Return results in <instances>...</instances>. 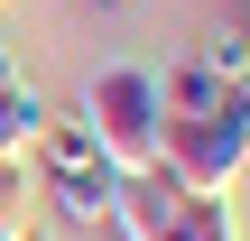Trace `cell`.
Masks as SVG:
<instances>
[{
  "mask_svg": "<svg viewBox=\"0 0 250 241\" xmlns=\"http://www.w3.org/2000/svg\"><path fill=\"white\" fill-rule=\"evenodd\" d=\"M74 121L102 139V158H111L121 176H148V167H158L167 102H158V74H148V65H102V74L74 93Z\"/></svg>",
  "mask_w": 250,
  "mask_h": 241,
  "instance_id": "cell-1",
  "label": "cell"
},
{
  "mask_svg": "<svg viewBox=\"0 0 250 241\" xmlns=\"http://www.w3.org/2000/svg\"><path fill=\"white\" fill-rule=\"evenodd\" d=\"M28 176H37V195L56 204V223H83V232H102V223H111V204H121V186H130L74 111H56V121H46V139H37Z\"/></svg>",
  "mask_w": 250,
  "mask_h": 241,
  "instance_id": "cell-2",
  "label": "cell"
},
{
  "mask_svg": "<svg viewBox=\"0 0 250 241\" xmlns=\"http://www.w3.org/2000/svg\"><path fill=\"white\" fill-rule=\"evenodd\" d=\"M158 167H167L186 195H232V186L250 176V111H241V102H223L213 121H167Z\"/></svg>",
  "mask_w": 250,
  "mask_h": 241,
  "instance_id": "cell-3",
  "label": "cell"
},
{
  "mask_svg": "<svg viewBox=\"0 0 250 241\" xmlns=\"http://www.w3.org/2000/svg\"><path fill=\"white\" fill-rule=\"evenodd\" d=\"M158 102H167V121H213V111L232 102V84H223L204 56H186V65H167V74H158Z\"/></svg>",
  "mask_w": 250,
  "mask_h": 241,
  "instance_id": "cell-4",
  "label": "cell"
},
{
  "mask_svg": "<svg viewBox=\"0 0 250 241\" xmlns=\"http://www.w3.org/2000/svg\"><path fill=\"white\" fill-rule=\"evenodd\" d=\"M46 121H56V102H46L28 74H19V84H0V158H37Z\"/></svg>",
  "mask_w": 250,
  "mask_h": 241,
  "instance_id": "cell-5",
  "label": "cell"
},
{
  "mask_svg": "<svg viewBox=\"0 0 250 241\" xmlns=\"http://www.w3.org/2000/svg\"><path fill=\"white\" fill-rule=\"evenodd\" d=\"M158 241H241V223H232V195H176Z\"/></svg>",
  "mask_w": 250,
  "mask_h": 241,
  "instance_id": "cell-6",
  "label": "cell"
},
{
  "mask_svg": "<svg viewBox=\"0 0 250 241\" xmlns=\"http://www.w3.org/2000/svg\"><path fill=\"white\" fill-rule=\"evenodd\" d=\"M37 232V176L28 158H0V241H28Z\"/></svg>",
  "mask_w": 250,
  "mask_h": 241,
  "instance_id": "cell-7",
  "label": "cell"
},
{
  "mask_svg": "<svg viewBox=\"0 0 250 241\" xmlns=\"http://www.w3.org/2000/svg\"><path fill=\"white\" fill-rule=\"evenodd\" d=\"M0 84H19V56H9V37H0Z\"/></svg>",
  "mask_w": 250,
  "mask_h": 241,
  "instance_id": "cell-8",
  "label": "cell"
},
{
  "mask_svg": "<svg viewBox=\"0 0 250 241\" xmlns=\"http://www.w3.org/2000/svg\"><path fill=\"white\" fill-rule=\"evenodd\" d=\"M93 9H130V0H93Z\"/></svg>",
  "mask_w": 250,
  "mask_h": 241,
  "instance_id": "cell-9",
  "label": "cell"
},
{
  "mask_svg": "<svg viewBox=\"0 0 250 241\" xmlns=\"http://www.w3.org/2000/svg\"><path fill=\"white\" fill-rule=\"evenodd\" d=\"M241 28H250V9H241Z\"/></svg>",
  "mask_w": 250,
  "mask_h": 241,
  "instance_id": "cell-10",
  "label": "cell"
},
{
  "mask_svg": "<svg viewBox=\"0 0 250 241\" xmlns=\"http://www.w3.org/2000/svg\"><path fill=\"white\" fill-rule=\"evenodd\" d=\"M28 241H46V232H28Z\"/></svg>",
  "mask_w": 250,
  "mask_h": 241,
  "instance_id": "cell-11",
  "label": "cell"
},
{
  "mask_svg": "<svg viewBox=\"0 0 250 241\" xmlns=\"http://www.w3.org/2000/svg\"><path fill=\"white\" fill-rule=\"evenodd\" d=\"M241 9H250V0H241Z\"/></svg>",
  "mask_w": 250,
  "mask_h": 241,
  "instance_id": "cell-12",
  "label": "cell"
}]
</instances>
